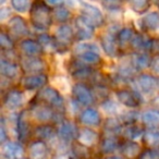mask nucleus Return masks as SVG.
I'll list each match as a JSON object with an SVG mask.
<instances>
[{
  "label": "nucleus",
  "instance_id": "1",
  "mask_svg": "<svg viewBox=\"0 0 159 159\" xmlns=\"http://www.w3.org/2000/svg\"><path fill=\"white\" fill-rule=\"evenodd\" d=\"M31 22L36 30L47 31L53 23L52 9L47 3L46 0H34L31 10Z\"/></svg>",
  "mask_w": 159,
  "mask_h": 159
},
{
  "label": "nucleus",
  "instance_id": "2",
  "mask_svg": "<svg viewBox=\"0 0 159 159\" xmlns=\"http://www.w3.org/2000/svg\"><path fill=\"white\" fill-rule=\"evenodd\" d=\"M37 99L44 104L50 106L51 108L55 109L57 112L64 113L66 105H64V99L62 95L59 93V91L53 87H44L40 89L37 94Z\"/></svg>",
  "mask_w": 159,
  "mask_h": 159
},
{
  "label": "nucleus",
  "instance_id": "3",
  "mask_svg": "<svg viewBox=\"0 0 159 159\" xmlns=\"http://www.w3.org/2000/svg\"><path fill=\"white\" fill-rule=\"evenodd\" d=\"M57 45V52H64L70 48L71 44L75 39V32L70 25L62 24L52 35Z\"/></svg>",
  "mask_w": 159,
  "mask_h": 159
},
{
  "label": "nucleus",
  "instance_id": "4",
  "mask_svg": "<svg viewBox=\"0 0 159 159\" xmlns=\"http://www.w3.org/2000/svg\"><path fill=\"white\" fill-rule=\"evenodd\" d=\"M80 5H81V14L80 16L85 21H87L92 26L96 29V27H102L105 24V16L98 8H96L92 3L83 1V0H80Z\"/></svg>",
  "mask_w": 159,
  "mask_h": 159
},
{
  "label": "nucleus",
  "instance_id": "5",
  "mask_svg": "<svg viewBox=\"0 0 159 159\" xmlns=\"http://www.w3.org/2000/svg\"><path fill=\"white\" fill-rule=\"evenodd\" d=\"M72 98L77 104L85 107H91L96 100L92 87L87 86V84L84 82H79L73 85Z\"/></svg>",
  "mask_w": 159,
  "mask_h": 159
},
{
  "label": "nucleus",
  "instance_id": "6",
  "mask_svg": "<svg viewBox=\"0 0 159 159\" xmlns=\"http://www.w3.org/2000/svg\"><path fill=\"white\" fill-rule=\"evenodd\" d=\"M53 150L48 146L47 142L34 139L29 142L26 147L27 159H51Z\"/></svg>",
  "mask_w": 159,
  "mask_h": 159
},
{
  "label": "nucleus",
  "instance_id": "7",
  "mask_svg": "<svg viewBox=\"0 0 159 159\" xmlns=\"http://www.w3.org/2000/svg\"><path fill=\"white\" fill-rule=\"evenodd\" d=\"M7 32L12 38H27L30 29L27 22L22 16H12L7 23Z\"/></svg>",
  "mask_w": 159,
  "mask_h": 159
},
{
  "label": "nucleus",
  "instance_id": "8",
  "mask_svg": "<svg viewBox=\"0 0 159 159\" xmlns=\"http://www.w3.org/2000/svg\"><path fill=\"white\" fill-rule=\"evenodd\" d=\"M34 129H32L31 115L27 110H23L16 118V135L19 142H27L29 136L33 134Z\"/></svg>",
  "mask_w": 159,
  "mask_h": 159
},
{
  "label": "nucleus",
  "instance_id": "9",
  "mask_svg": "<svg viewBox=\"0 0 159 159\" xmlns=\"http://www.w3.org/2000/svg\"><path fill=\"white\" fill-rule=\"evenodd\" d=\"M116 96H117L120 104L124 105L128 108L135 109L139 107L142 102L141 95L135 89H129L125 87H122V89L116 91Z\"/></svg>",
  "mask_w": 159,
  "mask_h": 159
},
{
  "label": "nucleus",
  "instance_id": "10",
  "mask_svg": "<svg viewBox=\"0 0 159 159\" xmlns=\"http://www.w3.org/2000/svg\"><path fill=\"white\" fill-rule=\"evenodd\" d=\"M21 70L26 74L44 73L47 69L45 60L42 57H23L20 60Z\"/></svg>",
  "mask_w": 159,
  "mask_h": 159
},
{
  "label": "nucleus",
  "instance_id": "11",
  "mask_svg": "<svg viewBox=\"0 0 159 159\" xmlns=\"http://www.w3.org/2000/svg\"><path fill=\"white\" fill-rule=\"evenodd\" d=\"M48 77L45 73H37V74H27L21 80V89L24 91H34V89H43L47 86Z\"/></svg>",
  "mask_w": 159,
  "mask_h": 159
},
{
  "label": "nucleus",
  "instance_id": "12",
  "mask_svg": "<svg viewBox=\"0 0 159 159\" xmlns=\"http://www.w3.org/2000/svg\"><path fill=\"white\" fill-rule=\"evenodd\" d=\"M77 133H79V125L72 121H66L59 124V128L57 130V136L60 141L66 144L74 143V139H76Z\"/></svg>",
  "mask_w": 159,
  "mask_h": 159
},
{
  "label": "nucleus",
  "instance_id": "13",
  "mask_svg": "<svg viewBox=\"0 0 159 159\" xmlns=\"http://www.w3.org/2000/svg\"><path fill=\"white\" fill-rule=\"evenodd\" d=\"M77 121L83 126L94 128V126H99L102 124V119L100 113L96 109H94L93 107H86V109L79 113Z\"/></svg>",
  "mask_w": 159,
  "mask_h": 159
},
{
  "label": "nucleus",
  "instance_id": "14",
  "mask_svg": "<svg viewBox=\"0 0 159 159\" xmlns=\"http://www.w3.org/2000/svg\"><path fill=\"white\" fill-rule=\"evenodd\" d=\"M20 52L23 57H42L45 49L37 39L24 38L20 42Z\"/></svg>",
  "mask_w": 159,
  "mask_h": 159
},
{
  "label": "nucleus",
  "instance_id": "15",
  "mask_svg": "<svg viewBox=\"0 0 159 159\" xmlns=\"http://www.w3.org/2000/svg\"><path fill=\"white\" fill-rule=\"evenodd\" d=\"M100 139H102V137L99 136V134L95 132L92 128H89V126L79 128V133H77L76 137L77 143L82 144L89 148H92L96 144H99Z\"/></svg>",
  "mask_w": 159,
  "mask_h": 159
},
{
  "label": "nucleus",
  "instance_id": "16",
  "mask_svg": "<svg viewBox=\"0 0 159 159\" xmlns=\"http://www.w3.org/2000/svg\"><path fill=\"white\" fill-rule=\"evenodd\" d=\"M24 89H10L7 91V95L3 97V107L8 110H16L20 108L24 102Z\"/></svg>",
  "mask_w": 159,
  "mask_h": 159
},
{
  "label": "nucleus",
  "instance_id": "17",
  "mask_svg": "<svg viewBox=\"0 0 159 159\" xmlns=\"http://www.w3.org/2000/svg\"><path fill=\"white\" fill-rule=\"evenodd\" d=\"M74 32H75V39L77 40H86L94 36L95 27L92 26L87 21H85L81 16H79L74 20Z\"/></svg>",
  "mask_w": 159,
  "mask_h": 159
},
{
  "label": "nucleus",
  "instance_id": "18",
  "mask_svg": "<svg viewBox=\"0 0 159 159\" xmlns=\"http://www.w3.org/2000/svg\"><path fill=\"white\" fill-rule=\"evenodd\" d=\"M2 156L6 159H24L26 149L20 142L8 141L2 144Z\"/></svg>",
  "mask_w": 159,
  "mask_h": 159
},
{
  "label": "nucleus",
  "instance_id": "19",
  "mask_svg": "<svg viewBox=\"0 0 159 159\" xmlns=\"http://www.w3.org/2000/svg\"><path fill=\"white\" fill-rule=\"evenodd\" d=\"M119 150L124 159H139L143 152V148L136 141L122 139Z\"/></svg>",
  "mask_w": 159,
  "mask_h": 159
},
{
  "label": "nucleus",
  "instance_id": "20",
  "mask_svg": "<svg viewBox=\"0 0 159 159\" xmlns=\"http://www.w3.org/2000/svg\"><path fill=\"white\" fill-rule=\"evenodd\" d=\"M137 86L143 93H152L159 89V76L142 73L136 79Z\"/></svg>",
  "mask_w": 159,
  "mask_h": 159
},
{
  "label": "nucleus",
  "instance_id": "21",
  "mask_svg": "<svg viewBox=\"0 0 159 159\" xmlns=\"http://www.w3.org/2000/svg\"><path fill=\"white\" fill-rule=\"evenodd\" d=\"M100 44L102 46V49L110 57H115L117 56L118 50H119V44L117 40V34L111 33V32H107L100 37Z\"/></svg>",
  "mask_w": 159,
  "mask_h": 159
},
{
  "label": "nucleus",
  "instance_id": "22",
  "mask_svg": "<svg viewBox=\"0 0 159 159\" xmlns=\"http://www.w3.org/2000/svg\"><path fill=\"white\" fill-rule=\"evenodd\" d=\"M122 139L120 136H115V135H105L102 137L99 143V149L102 154L110 155L113 154L117 149H120Z\"/></svg>",
  "mask_w": 159,
  "mask_h": 159
},
{
  "label": "nucleus",
  "instance_id": "23",
  "mask_svg": "<svg viewBox=\"0 0 159 159\" xmlns=\"http://www.w3.org/2000/svg\"><path fill=\"white\" fill-rule=\"evenodd\" d=\"M0 70H1V74L7 80H14L18 76L21 66L18 61H12L2 57L0 63Z\"/></svg>",
  "mask_w": 159,
  "mask_h": 159
},
{
  "label": "nucleus",
  "instance_id": "24",
  "mask_svg": "<svg viewBox=\"0 0 159 159\" xmlns=\"http://www.w3.org/2000/svg\"><path fill=\"white\" fill-rule=\"evenodd\" d=\"M33 135L35 136V139L47 142L57 136V130L51 123L38 124L34 128Z\"/></svg>",
  "mask_w": 159,
  "mask_h": 159
},
{
  "label": "nucleus",
  "instance_id": "25",
  "mask_svg": "<svg viewBox=\"0 0 159 159\" xmlns=\"http://www.w3.org/2000/svg\"><path fill=\"white\" fill-rule=\"evenodd\" d=\"M131 62L136 71H144L152 66V58L149 52H134L131 58Z\"/></svg>",
  "mask_w": 159,
  "mask_h": 159
},
{
  "label": "nucleus",
  "instance_id": "26",
  "mask_svg": "<svg viewBox=\"0 0 159 159\" xmlns=\"http://www.w3.org/2000/svg\"><path fill=\"white\" fill-rule=\"evenodd\" d=\"M144 125L139 123L129 124V125H123L121 131V139H129V141H136L137 137L143 136L144 134Z\"/></svg>",
  "mask_w": 159,
  "mask_h": 159
},
{
  "label": "nucleus",
  "instance_id": "27",
  "mask_svg": "<svg viewBox=\"0 0 159 159\" xmlns=\"http://www.w3.org/2000/svg\"><path fill=\"white\" fill-rule=\"evenodd\" d=\"M141 26L145 32L159 29V12H149L141 21Z\"/></svg>",
  "mask_w": 159,
  "mask_h": 159
},
{
  "label": "nucleus",
  "instance_id": "28",
  "mask_svg": "<svg viewBox=\"0 0 159 159\" xmlns=\"http://www.w3.org/2000/svg\"><path fill=\"white\" fill-rule=\"evenodd\" d=\"M52 18L53 22L59 23L60 25L68 24V22L72 18V13L66 6H60V7H55L52 9Z\"/></svg>",
  "mask_w": 159,
  "mask_h": 159
},
{
  "label": "nucleus",
  "instance_id": "29",
  "mask_svg": "<svg viewBox=\"0 0 159 159\" xmlns=\"http://www.w3.org/2000/svg\"><path fill=\"white\" fill-rule=\"evenodd\" d=\"M135 33L136 32L134 31V29L130 26H126L121 29L117 34V40H118V44H119V47L122 46H129L130 48V44L132 42L133 37H134Z\"/></svg>",
  "mask_w": 159,
  "mask_h": 159
},
{
  "label": "nucleus",
  "instance_id": "30",
  "mask_svg": "<svg viewBox=\"0 0 159 159\" xmlns=\"http://www.w3.org/2000/svg\"><path fill=\"white\" fill-rule=\"evenodd\" d=\"M143 143L147 148H159V130L149 129L143 134Z\"/></svg>",
  "mask_w": 159,
  "mask_h": 159
},
{
  "label": "nucleus",
  "instance_id": "31",
  "mask_svg": "<svg viewBox=\"0 0 159 159\" xmlns=\"http://www.w3.org/2000/svg\"><path fill=\"white\" fill-rule=\"evenodd\" d=\"M142 122L143 125L149 126L150 129H157L159 130V111L149 110L142 115Z\"/></svg>",
  "mask_w": 159,
  "mask_h": 159
},
{
  "label": "nucleus",
  "instance_id": "32",
  "mask_svg": "<svg viewBox=\"0 0 159 159\" xmlns=\"http://www.w3.org/2000/svg\"><path fill=\"white\" fill-rule=\"evenodd\" d=\"M130 8L136 13H145L150 7V0H128Z\"/></svg>",
  "mask_w": 159,
  "mask_h": 159
},
{
  "label": "nucleus",
  "instance_id": "33",
  "mask_svg": "<svg viewBox=\"0 0 159 159\" xmlns=\"http://www.w3.org/2000/svg\"><path fill=\"white\" fill-rule=\"evenodd\" d=\"M0 44H1V48L2 51H8V50H13L14 49V43L13 38L8 34L7 31L2 30L1 32V36H0Z\"/></svg>",
  "mask_w": 159,
  "mask_h": 159
},
{
  "label": "nucleus",
  "instance_id": "34",
  "mask_svg": "<svg viewBox=\"0 0 159 159\" xmlns=\"http://www.w3.org/2000/svg\"><path fill=\"white\" fill-rule=\"evenodd\" d=\"M10 3H11L12 8H13L16 11L23 13V12H26L31 10L32 3L31 0H10Z\"/></svg>",
  "mask_w": 159,
  "mask_h": 159
},
{
  "label": "nucleus",
  "instance_id": "35",
  "mask_svg": "<svg viewBox=\"0 0 159 159\" xmlns=\"http://www.w3.org/2000/svg\"><path fill=\"white\" fill-rule=\"evenodd\" d=\"M100 2L108 11H118L122 8L124 0H100Z\"/></svg>",
  "mask_w": 159,
  "mask_h": 159
},
{
  "label": "nucleus",
  "instance_id": "36",
  "mask_svg": "<svg viewBox=\"0 0 159 159\" xmlns=\"http://www.w3.org/2000/svg\"><path fill=\"white\" fill-rule=\"evenodd\" d=\"M139 159H159V148H146V149H143Z\"/></svg>",
  "mask_w": 159,
  "mask_h": 159
},
{
  "label": "nucleus",
  "instance_id": "37",
  "mask_svg": "<svg viewBox=\"0 0 159 159\" xmlns=\"http://www.w3.org/2000/svg\"><path fill=\"white\" fill-rule=\"evenodd\" d=\"M49 6L60 7V6H73L75 0H46Z\"/></svg>",
  "mask_w": 159,
  "mask_h": 159
},
{
  "label": "nucleus",
  "instance_id": "38",
  "mask_svg": "<svg viewBox=\"0 0 159 159\" xmlns=\"http://www.w3.org/2000/svg\"><path fill=\"white\" fill-rule=\"evenodd\" d=\"M152 69L154 70L155 73L159 75V56L156 58L155 60H152Z\"/></svg>",
  "mask_w": 159,
  "mask_h": 159
},
{
  "label": "nucleus",
  "instance_id": "39",
  "mask_svg": "<svg viewBox=\"0 0 159 159\" xmlns=\"http://www.w3.org/2000/svg\"><path fill=\"white\" fill-rule=\"evenodd\" d=\"M152 107H154L155 110L159 111V96H156V97L152 99Z\"/></svg>",
  "mask_w": 159,
  "mask_h": 159
},
{
  "label": "nucleus",
  "instance_id": "40",
  "mask_svg": "<svg viewBox=\"0 0 159 159\" xmlns=\"http://www.w3.org/2000/svg\"><path fill=\"white\" fill-rule=\"evenodd\" d=\"M152 51H156L157 55L159 56V38L154 40V47H152Z\"/></svg>",
  "mask_w": 159,
  "mask_h": 159
},
{
  "label": "nucleus",
  "instance_id": "41",
  "mask_svg": "<svg viewBox=\"0 0 159 159\" xmlns=\"http://www.w3.org/2000/svg\"><path fill=\"white\" fill-rule=\"evenodd\" d=\"M105 159H124L123 157H120V156H109V157H106Z\"/></svg>",
  "mask_w": 159,
  "mask_h": 159
},
{
  "label": "nucleus",
  "instance_id": "42",
  "mask_svg": "<svg viewBox=\"0 0 159 159\" xmlns=\"http://www.w3.org/2000/svg\"><path fill=\"white\" fill-rule=\"evenodd\" d=\"M150 3H152V5H156L159 7V0H150Z\"/></svg>",
  "mask_w": 159,
  "mask_h": 159
}]
</instances>
